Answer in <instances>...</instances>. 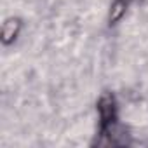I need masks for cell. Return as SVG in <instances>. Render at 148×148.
I'll return each instance as SVG.
<instances>
[{"instance_id": "1", "label": "cell", "mask_w": 148, "mask_h": 148, "mask_svg": "<svg viewBox=\"0 0 148 148\" xmlns=\"http://www.w3.org/2000/svg\"><path fill=\"white\" fill-rule=\"evenodd\" d=\"M96 112L99 119V139L98 145H119V103L113 92H103L96 103Z\"/></svg>"}, {"instance_id": "2", "label": "cell", "mask_w": 148, "mask_h": 148, "mask_svg": "<svg viewBox=\"0 0 148 148\" xmlns=\"http://www.w3.org/2000/svg\"><path fill=\"white\" fill-rule=\"evenodd\" d=\"M21 30H23V19L21 18H18V16L7 18L2 23V33H0V42H2V45L4 47L12 45L18 40V37L21 35Z\"/></svg>"}, {"instance_id": "3", "label": "cell", "mask_w": 148, "mask_h": 148, "mask_svg": "<svg viewBox=\"0 0 148 148\" xmlns=\"http://www.w3.org/2000/svg\"><path fill=\"white\" fill-rule=\"evenodd\" d=\"M127 7H129V0H113L108 12V25L115 26L119 21H122V18L127 12Z\"/></svg>"}]
</instances>
